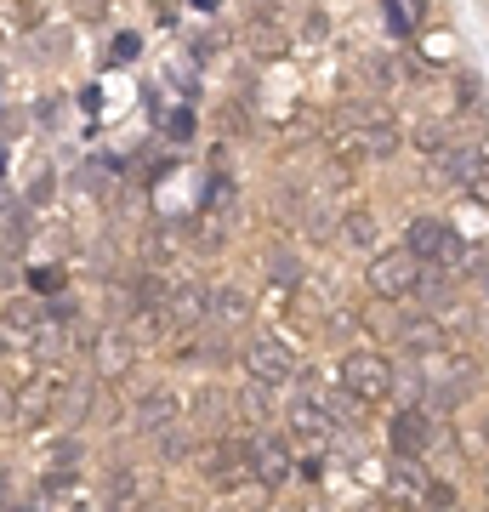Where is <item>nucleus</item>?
I'll list each match as a JSON object with an SVG mask.
<instances>
[{
	"label": "nucleus",
	"instance_id": "1",
	"mask_svg": "<svg viewBox=\"0 0 489 512\" xmlns=\"http://www.w3.org/2000/svg\"><path fill=\"white\" fill-rule=\"evenodd\" d=\"M421 279V256L410 245H387V251L370 256V268H364V285L381 296V302H399V296L416 291Z\"/></svg>",
	"mask_w": 489,
	"mask_h": 512
},
{
	"label": "nucleus",
	"instance_id": "2",
	"mask_svg": "<svg viewBox=\"0 0 489 512\" xmlns=\"http://www.w3.org/2000/svg\"><path fill=\"white\" fill-rule=\"evenodd\" d=\"M336 387L342 393H353L359 404H381L387 393H393V365L381 359V353H347L342 370H336Z\"/></svg>",
	"mask_w": 489,
	"mask_h": 512
},
{
	"label": "nucleus",
	"instance_id": "3",
	"mask_svg": "<svg viewBox=\"0 0 489 512\" xmlns=\"http://www.w3.org/2000/svg\"><path fill=\"white\" fill-rule=\"evenodd\" d=\"M200 473L211 490H234V484H245L251 478V450L239 439H211L200 450Z\"/></svg>",
	"mask_w": 489,
	"mask_h": 512
},
{
	"label": "nucleus",
	"instance_id": "4",
	"mask_svg": "<svg viewBox=\"0 0 489 512\" xmlns=\"http://www.w3.org/2000/svg\"><path fill=\"white\" fill-rule=\"evenodd\" d=\"M245 376H251L256 387L290 382V348L279 336H251V342H245Z\"/></svg>",
	"mask_w": 489,
	"mask_h": 512
},
{
	"label": "nucleus",
	"instance_id": "5",
	"mask_svg": "<svg viewBox=\"0 0 489 512\" xmlns=\"http://www.w3.org/2000/svg\"><path fill=\"white\" fill-rule=\"evenodd\" d=\"M438 165H444V171H450L461 188H467L472 200H489V148H461V143H450V148H438Z\"/></svg>",
	"mask_w": 489,
	"mask_h": 512
},
{
	"label": "nucleus",
	"instance_id": "6",
	"mask_svg": "<svg viewBox=\"0 0 489 512\" xmlns=\"http://www.w3.org/2000/svg\"><path fill=\"white\" fill-rule=\"evenodd\" d=\"M57 376H29V382L12 393V416L23 421V427H40V421H52V410H57Z\"/></svg>",
	"mask_w": 489,
	"mask_h": 512
},
{
	"label": "nucleus",
	"instance_id": "7",
	"mask_svg": "<svg viewBox=\"0 0 489 512\" xmlns=\"http://www.w3.org/2000/svg\"><path fill=\"white\" fill-rule=\"evenodd\" d=\"M91 365H97V376L120 382V376H131V365H137V342H131L126 330H103V336L91 342Z\"/></svg>",
	"mask_w": 489,
	"mask_h": 512
},
{
	"label": "nucleus",
	"instance_id": "8",
	"mask_svg": "<svg viewBox=\"0 0 489 512\" xmlns=\"http://www.w3.org/2000/svg\"><path fill=\"white\" fill-rule=\"evenodd\" d=\"M330 427H336V416H330L325 404H313V399H290V410H285V433H290V439L319 444V439H330Z\"/></svg>",
	"mask_w": 489,
	"mask_h": 512
},
{
	"label": "nucleus",
	"instance_id": "9",
	"mask_svg": "<svg viewBox=\"0 0 489 512\" xmlns=\"http://www.w3.org/2000/svg\"><path fill=\"white\" fill-rule=\"evenodd\" d=\"M427 484H433V478L416 473V461L410 456H399L393 467H387V484H381V490H387L393 507H421V501H427Z\"/></svg>",
	"mask_w": 489,
	"mask_h": 512
},
{
	"label": "nucleus",
	"instance_id": "10",
	"mask_svg": "<svg viewBox=\"0 0 489 512\" xmlns=\"http://www.w3.org/2000/svg\"><path fill=\"white\" fill-rule=\"evenodd\" d=\"M404 245H410L421 262H455V245H461V239H455L444 222L427 217V222H410V239H404Z\"/></svg>",
	"mask_w": 489,
	"mask_h": 512
},
{
	"label": "nucleus",
	"instance_id": "11",
	"mask_svg": "<svg viewBox=\"0 0 489 512\" xmlns=\"http://www.w3.org/2000/svg\"><path fill=\"white\" fill-rule=\"evenodd\" d=\"M427 444H433V416L427 410H399L393 416V450L399 456H427Z\"/></svg>",
	"mask_w": 489,
	"mask_h": 512
},
{
	"label": "nucleus",
	"instance_id": "12",
	"mask_svg": "<svg viewBox=\"0 0 489 512\" xmlns=\"http://www.w3.org/2000/svg\"><path fill=\"white\" fill-rule=\"evenodd\" d=\"M399 148V126L393 120H376V126H353L347 131V154H359V160H387Z\"/></svg>",
	"mask_w": 489,
	"mask_h": 512
},
{
	"label": "nucleus",
	"instance_id": "13",
	"mask_svg": "<svg viewBox=\"0 0 489 512\" xmlns=\"http://www.w3.org/2000/svg\"><path fill=\"white\" fill-rule=\"evenodd\" d=\"M205 319L222 330H234L251 319V291H239V285H211V302H205Z\"/></svg>",
	"mask_w": 489,
	"mask_h": 512
},
{
	"label": "nucleus",
	"instance_id": "14",
	"mask_svg": "<svg viewBox=\"0 0 489 512\" xmlns=\"http://www.w3.org/2000/svg\"><path fill=\"white\" fill-rule=\"evenodd\" d=\"M205 302H211V291L205 285H171V296H165V325H177V330H188V325H200L205 319Z\"/></svg>",
	"mask_w": 489,
	"mask_h": 512
},
{
	"label": "nucleus",
	"instance_id": "15",
	"mask_svg": "<svg viewBox=\"0 0 489 512\" xmlns=\"http://www.w3.org/2000/svg\"><path fill=\"white\" fill-rule=\"evenodd\" d=\"M251 473L268 484V490H279L290 478V444L285 439H262V444H251Z\"/></svg>",
	"mask_w": 489,
	"mask_h": 512
},
{
	"label": "nucleus",
	"instance_id": "16",
	"mask_svg": "<svg viewBox=\"0 0 489 512\" xmlns=\"http://www.w3.org/2000/svg\"><path fill=\"white\" fill-rule=\"evenodd\" d=\"M86 416H91V382H63L57 387L52 421L57 427H86Z\"/></svg>",
	"mask_w": 489,
	"mask_h": 512
},
{
	"label": "nucleus",
	"instance_id": "17",
	"mask_svg": "<svg viewBox=\"0 0 489 512\" xmlns=\"http://www.w3.org/2000/svg\"><path fill=\"white\" fill-rule=\"evenodd\" d=\"M177 416H182V404H177V393H165V387L154 393V399L137 404V427H143V433H171Z\"/></svg>",
	"mask_w": 489,
	"mask_h": 512
},
{
	"label": "nucleus",
	"instance_id": "18",
	"mask_svg": "<svg viewBox=\"0 0 489 512\" xmlns=\"http://www.w3.org/2000/svg\"><path fill=\"white\" fill-rule=\"evenodd\" d=\"M245 52H251V57H262V63H273V57H285V52H290V35L279 29V23L256 18L251 29H245Z\"/></svg>",
	"mask_w": 489,
	"mask_h": 512
},
{
	"label": "nucleus",
	"instance_id": "19",
	"mask_svg": "<svg viewBox=\"0 0 489 512\" xmlns=\"http://www.w3.org/2000/svg\"><path fill=\"white\" fill-rule=\"evenodd\" d=\"M342 239H347V245H359V251H376V245H381V222L370 217V211H347V217H342Z\"/></svg>",
	"mask_w": 489,
	"mask_h": 512
},
{
	"label": "nucleus",
	"instance_id": "20",
	"mask_svg": "<svg viewBox=\"0 0 489 512\" xmlns=\"http://www.w3.org/2000/svg\"><path fill=\"white\" fill-rule=\"evenodd\" d=\"M404 348H427V353H433V348H444V330H438L433 325V319H427V325H421V319H416V325H404Z\"/></svg>",
	"mask_w": 489,
	"mask_h": 512
},
{
	"label": "nucleus",
	"instance_id": "21",
	"mask_svg": "<svg viewBox=\"0 0 489 512\" xmlns=\"http://www.w3.org/2000/svg\"><path fill=\"white\" fill-rule=\"evenodd\" d=\"M137 490H143V484H137V473H126V467H120V473L109 478V501H114V507H126V501H137Z\"/></svg>",
	"mask_w": 489,
	"mask_h": 512
},
{
	"label": "nucleus",
	"instance_id": "22",
	"mask_svg": "<svg viewBox=\"0 0 489 512\" xmlns=\"http://www.w3.org/2000/svg\"><path fill=\"white\" fill-rule=\"evenodd\" d=\"M0 319H6V325H18V330H35V325H40L29 302H6V313H0Z\"/></svg>",
	"mask_w": 489,
	"mask_h": 512
},
{
	"label": "nucleus",
	"instance_id": "23",
	"mask_svg": "<svg viewBox=\"0 0 489 512\" xmlns=\"http://www.w3.org/2000/svg\"><path fill=\"white\" fill-rule=\"evenodd\" d=\"M296 274H302L296 256H273V279H279V285H296Z\"/></svg>",
	"mask_w": 489,
	"mask_h": 512
},
{
	"label": "nucleus",
	"instance_id": "24",
	"mask_svg": "<svg viewBox=\"0 0 489 512\" xmlns=\"http://www.w3.org/2000/svg\"><path fill=\"white\" fill-rule=\"evenodd\" d=\"M12 501V478H6V467H0V507Z\"/></svg>",
	"mask_w": 489,
	"mask_h": 512
},
{
	"label": "nucleus",
	"instance_id": "25",
	"mask_svg": "<svg viewBox=\"0 0 489 512\" xmlns=\"http://www.w3.org/2000/svg\"><path fill=\"white\" fill-rule=\"evenodd\" d=\"M0 359H6V336H0Z\"/></svg>",
	"mask_w": 489,
	"mask_h": 512
},
{
	"label": "nucleus",
	"instance_id": "26",
	"mask_svg": "<svg viewBox=\"0 0 489 512\" xmlns=\"http://www.w3.org/2000/svg\"><path fill=\"white\" fill-rule=\"evenodd\" d=\"M484 439H489V421H484Z\"/></svg>",
	"mask_w": 489,
	"mask_h": 512
}]
</instances>
